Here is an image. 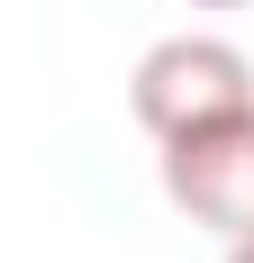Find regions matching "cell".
Returning a JSON list of instances; mask_svg holds the SVG:
<instances>
[{"label": "cell", "instance_id": "obj_2", "mask_svg": "<svg viewBox=\"0 0 254 263\" xmlns=\"http://www.w3.org/2000/svg\"><path fill=\"white\" fill-rule=\"evenodd\" d=\"M164 200L191 227L245 236L254 227V109L218 118V127H191V136H164Z\"/></svg>", "mask_w": 254, "mask_h": 263}, {"label": "cell", "instance_id": "obj_1", "mask_svg": "<svg viewBox=\"0 0 254 263\" xmlns=\"http://www.w3.org/2000/svg\"><path fill=\"white\" fill-rule=\"evenodd\" d=\"M127 109H136V127L154 145L164 136H191V127H218V118H245L254 109V64L227 36H164V46L136 54Z\"/></svg>", "mask_w": 254, "mask_h": 263}, {"label": "cell", "instance_id": "obj_3", "mask_svg": "<svg viewBox=\"0 0 254 263\" xmlns=\"http://www.w3.org/2000/svg\"><path fill=\"white\" fill-rule=\"evenodd\" d=\"M227 263H254V227H245V236H227Z\"/></svg>", "mask_w": 254, "mask_h": 263}, {"label": "cell", "instance_id": "obj_4", "mask_svg": "<svg viewBox=\"0 0 254 263\" xmlns=\"http://www.w3.org/2000/svg\"><path fill=\"white\" fill-rule=\"evenodd\" d=\"M191 9H245V0H191Z\"/></svg>", "mask_w": 254, "mask_h": 263}]
</instances>
